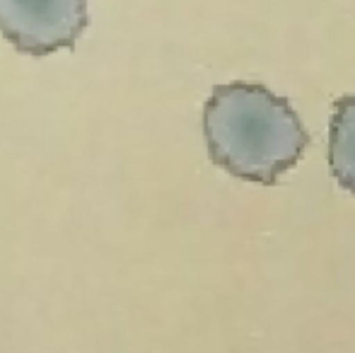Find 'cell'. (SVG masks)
Instances as JSON below:
<instances>
[{
	"mask_svg": "<svg viewBox=\"0 0 355 353\" xmlns=\"http://www.w3.org/2000/svg\"><path fill=\"white\" fill-rule=\"evenodd\" d=\"M329 170L346 191L355 193V94L341 97L331 112Z\"/></svg>",
	"mask_w": 355,
	"mask_h": 353,
	"instance_id": "cell-3",
	"label": "cell"
},
{
	"mask_svg": "<svg viewBox=\"0 0 355 353\" xmlns=\"http://www.w3.org/2000/svg\"><path fill=\"white\" fill-rule=\"evenodd\" d=\"M211 160L227 175L273 184L302 157L307 128L285 97L259 83L218 85L203 107Z\"/></svg>",
	"mask_w": 355,
	"mask_h": 353,
	"instance_id": "cell-1",
	"label": "cell"
},
{
	"mask_svg": "<svg viewBox=\"0 0 355 353\" xmlns=\"http://www.w3.org/2000/svg\"><path fill=\"white\" fill-rule=\"evenodd\" d=\"M87 22V0H0V34L24 56L73 49Z\"/></svg>",
	"mask_w": 355,
	"mask_h": 353,
	"instance_id": "cell-2",
	"label": "cell"
}]
</instances>
